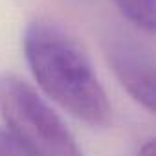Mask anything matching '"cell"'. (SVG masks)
Returning <instances> with one entry per match:
<instances>
[{"mask_svg":"<svg viewBox=\"0 0 156 156\" xmlns=\"http://www.w3.org/2000/svg\"><path fill=\"white\" fill-rule=\"evenodd\" d=\"M22 48L37 85L62 110L90 127L112 121L108 96L87 51L64 28L37 19L28 24Z\"/></svg>","mask_w":156,"mask_h":156,"instance_id":"cell-1","label":"cell"},{"mask_svg":"<svg viewBox=\"0 0 156 156\" xmlns=\"http://www.w3.org/2000/svg\"><path fill=\"white\" fill-rule=\"evenodd\" d=\"M0 116L28 156H85L59 114L15 73L0 75Z\"/></svg>","mask_w":156,"mask_h":156,"instance_id":"cell-2","label":"cell"},{"mask_svg":"<svg viewBox=\"0 0 156 156\" xmlns=\"http://www.w3.org/2000/svg\"><path fill=\"white\" fill-rule=\"evenodd\" d=\"M108 64L121 87L149 112L154 110V59L132 37H112L105 48Z\"/></svg>","mask_w":156,"mask_h":156,"instance_id":"cell-3","label":"cell"},{"mask_svg":"<svg viewBox=\"0 0 156 156\" xmlns=\"http://www.w3.org/2000/svg\"><path fill=\"white\" fill-rule=\"evenodd\" d=\"M119 13L138 30L154 31V0H114Z\"/></svg>","mask_w":156,"mask_h":156,"instance_id":"cell-4","label":"cell"},{"mask_svg":"<svg viewBox=\"0 0 156 156\" xmlns=\"http://www.w3.org/2000/svg\"><path fill=\"white\" fill-rule=\"evenodd\" d=\"M0 156H28L19 143L8 134V130L0 129Z\"/></svg>","mask_w":156,"mask_h":156,"instance_id":"cell-5","label":"cell"},{"mask_svg":"<svg viewBox=\"0 0 156 156\" xmlns=\"http://www.w3.org/2000/svg\"><path fill=\"white\" fill-rule=\"evenodd\" d=\"M138 156H154V141H152V140H147V141L140 147Z\"/></svg>","mask_w":156,"mask_h":156,"instance_id":"cell-6","label":"cell"}]
</instances>
